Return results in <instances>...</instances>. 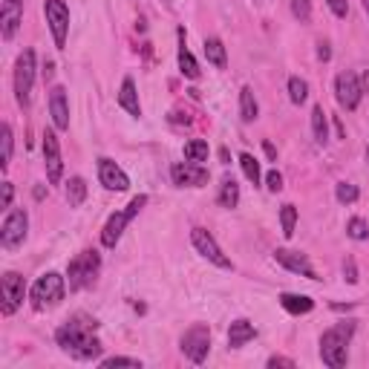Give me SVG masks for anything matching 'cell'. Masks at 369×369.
Instances as JSON below:
<instances>
[{
  "instance_id": "6da1fadb",
  "label": "cell",
  "mask_w": 369,
  "mask_h": 369,
  "mask_svg": "<svg viewBox=\"0 0 369 369\" xmlns=\"http://www.w3.org/2000/svg\"><path fill=\"white\" fill-rule=\"evenodd\" d=\"M96 329V320L93 323H79V320H69L64 323L58 332H55V340L64 352H69L72 358H79V360H93L101 355V340L93 335Z\"/></svg>"
},
{
  "instance_id": "7a4b0ae2",
  "label": "cell",
  "mask_w": 369,
  "mask_h": 369,
  "mask_svg": "<svg viewBox=\"0 0 369 369\" xmlns=\"http://www.w3.org/2000/svg\"><path fill=\"white\" fill-rule=\"evenodd\" d=\"M352 332H355V323H338L329 332H323V338H320V358H323L326 366H332V369L346 366V358H349L346 346L352 340Z\"/></svg>"
},
{
  "instance_id": "3957f363",
  "label": "cell",
  "mask_w": 369,
  "mask_h": 369,
  "mask_svg": "<svg viewBox=\"0 0 369 369\" xmlns=\"http://www.w3.org/2000/svg\"><path fill=\"white\" fill-rule=\"evenodd\" d=\"M64 291H66V280L58 271H49L44 277H38L35 285H32V306L38 312L52 309V306H58L64 300Z\"/></svg>"
},
{
  "instance_id": "277c9868",
  "label": "cell",
  "mask_w": 369,
  "mask_h": 369,
  "mask_svg": "<svg viewBox=\"0 0 369 369\" xmlns=\"http://www.w3.org/2000/svg\"><path fill=\"white\" fill-rule=\"evenodd\" d=\"M144 205H147V196L141 193V196H136V199L127 205V211H118V213H113V216L107 219V226H104V231H101V246H104V248H116V246H118L124 228L133 223V216H136Z\"/></svg>"
},
{
  "instance_id": "5b68a950",
  "label": "cell",
  "mask_w": 369,
  "mask_h": 369,
  "mask_svg": "<svg viewBox=\"0 0 369 369\" xmlns=\"http://www.w3.org/2000/svg\"><path fill=\"white\" fill-rule=\"evenodd\" d=\"M32 84H35V52L24 49L18 55V64H15V98L21 107H29Z\"/></svg>"
},
{
  "instance_id": "8992f818",
  "label": "cell",
  "mask_w": 369,
  "mask_h": 369,
  "mask_svg": "<svg viewBox=\"0 0 369 369\" xmlns=\"http://www.w3.org/2000/svg\"><path fill=\"white\" fill-rule=\"evenodd\" d=\"M98 268H101V257H98L96 251H81L76 260L69 263V271H66L69 288H84V285H90V283L96 280Z\"/></svg>"
},
{
  "instance_id": "52a82bcc",
  "label": "cell",
  "mask_w": 369,
  "mask_h": 369,
  "mask_svg": "<svg viewBox=\"0 0 369 369\" xmlns=\"http://www.w3.org/2000/svg\"><path fill=\"white\" fill-rule=\"evenodd\" d=\"M44 12H46V24L49 32L55 38V46L64 49L66 46V35H69V9L64 0H44Z\"/></svg>"
},
{
  "instance_id": "ba28073f",
  "label": "cell",
  "mask_w": 369,
  "mask_h": 369,
  "mask_svg": "<svg viewBox=\"0 0 369 369\" xmlns=\"http://www.w3.org/2000/svg\"><path fill=\"white\" fill-rule=\"evenodd\" d=\"M26 231H29V216H26L24 208H15L4 219V228H0V243H4V248H18L26 240Z\"/></svg>"
},
{
  "instance_id": "9c48e42d",
  "label": "cell",
  "mask_w": 369,
  "mask_h": 369,
  "mask_svg": "<svg viewBox=\"0 0 369 369\" xmlns=\"http://www.w3.org/2000/svg\"><path fill=\"white\" fill-rule=\"evenodd\" d=\"M208 349H211V329L196 323L191 326L185 335H182V352L193 360V363H202L208 358Z\"/></svg>"
},
{
  "instance_id": "30bf717a",
  "label": "cell",
  "mask_w": 369,
  "mask_h": 369,
  "mask_svg": "<svg viewBox=\"0 0 369 369\" xmlns=\"http://www.w3.org/2000/svg\"><path fill=\"white\" fill-rule=\"evenodd\" d=\"M191 240H193V248L208 260V263H213V266H219V268H231V260L226 257V251L219 248V243L213 240V234L211 231H205V228H193L191 231Z\"/></svg>"
},
{
  "instance_id": "8fae6325",
  "label": "cell",
  "mask_w": 369,
  "mask_h": 369,
  "mask_svg": "<svg viewBox=\"0 0 369 369\" xmlns=\"http://www.w3.org/2000/svg\"><path fill=\"white\" fill-rule=\"evenodd\" d=\"M24 291H26L24 277H21V274H15V271H6V274H4V280H0V294H4V303H0V312H4V315H15V312H18V306L24 303Z\"/></svg>"
},
{
  "instance_id": "7c38bea8",
  "label": "cell",
  "mask_w": 369,
  "mask_h": 369,
  "mask_svg": "<svg viewBox=\"0 0 369 369\" xmlns=\"http://www.w3.org/2000/svg\"><path fill=\"white\" fill-rule=\"evenodd\" d=\"M335 96H338V104L343 110H358L360 104V79L355 76V72H340V76L335 79Z\"/></svg>"
},
{
  "instance_id": "4fadbf2b",
  "label": "cell",
  "mask_w": 369,
  "mask_h": 369,
  "mask_svg": "<svg viewBox=\"0 0 369 369\" xmlns=\"http://www.w3.org/2000/svg\"><path fill=\"white\" fill-rule=\"evenodd\" d=\"M171 179L179 188H202V185H208L211 173L199 162H179V165L171 168Z\"/></svg>"
},
{
  "instance_id": "5bb4252c",
  "label": "cell",
  "mask_w": 369,
  "mask_h": 369,
  "mask_svg": "<svg viewBox=\"0 0 369 369\" xmlns=\"http://www.w3.org/2000/svg\"><path fill=\"white\" fill-rule=\"evenodd\" d=\"M44 165H46V179L52 185L61 182L64 176V159H61V144H58V136L52 130L44 133Z\"/></svg>"
},
{
  "instance_id": "9a60e30c",
  "label": "cell",
  "mask_w": 369,
  "mask_h": 369,
  "mask_svg": "<svg viewBox=\"0 0 369 369\" xmlns=\"http://www.w3.org/2000/svg\"><path fill=\"white\" fill-rule=\"evenodd\" d=\"M274 260H277L283 268H288V271H294V274H300V277L320 280V277L315 274V268H312L309 257H306V254H300V251H291V248H277V251H274Z\"/></svg>"
},
{
  "instance_id": "2e32d148",
  "label": "cell",
  "mask_w": 369,
  "mask_h": 369,
  "mask_svg": "<svg viewBox=\"0 0 369 369\" xmlns=\"http://www.w3.org/2000/svg\"><path fill=\"white\" fill-rule=\"evenodd\" d=\"M21 21H24V0H4V9H0V35H4V41L15 38Z\"/></svg>"
},
{
  "instance_id": "e0dca14e",
  "label": "cell",
  "mask_w": 369,
  "mask_h": 369,
  "mask_svg": "<svg viewBox=\"0 0 369 369\" xmlns=\"http://www.w3.org/2000/svg\"><path fill=\"white\" fill-rule=\"evenodd\" d=\"M98 179L107 191H127L130 188V179L127 173L113 162V159H98Z\"/></svg>"
},
{
  "instance_id": "ac0fdd59",
  "label": "cell",
  "mask_w": 369,
  "mask_h": 369,
  "mask_svg": "<svg viewBox=\"0 0 369 369\" xmlns=\"http://www.w3.org/2000/svg\"><path fill=\"white\" fill-rule=\"evenodd\" d=\"M49 113L58 130H69V107H66V90L64 87H52L49 93Z\"/></svg>"
},
{
  "instance_id": "d6986e66",
  "label": "cell",
  "mask_w": 369,
  "mask_h": 369,
  "mask_svg": "<svg viewBox=\"0 0 369 369\" xmlns=\"http://www.w3.org/2000/svg\"><path fill=\"white\" fill-rule=\"evenodd\" d=\"M254 338H257V329H254L251 320H234L231 329H228V346L231 349H240V346H246Z\"/></svg>"
},
{
  "instance_id": "ffe728a7",
  "label": "cell",
  "mask_w": 369,
  "mask_h": 369,
  "mask_svg": "<svg viewBox=\"0 0 369 369\" xmlns=\"http://www.w3.org/2000/svg\"><path fill=\"white\" fill-rule=\"evenodd\" d=\"M280 306L288 312V315H309L315 309V300L306 298V294H280Z\"/></svg>"
},
{
  "instance_id": "44dd1931",
  "label": "cell",
  "mask_w": 369,
  "mask_h": 369,
  "mask_svg": "<svg viewBox=\"0 0 369 369\" xmlns=\"http://www.w3.org/2000/svg\"><path fill=\"white\" fill-rule=\"evenodd\" d=\"M118 104L130 113V116H141V104H138V93H136V84H133V79H124L121 81V93H118Z\"/></svg>"
},
{
  "instance_id": "7402d4cb",
  "label": "cell",
  "mask_w": 369,
  "mask_h": 369,
  "mask_svg": "<svg viewBox=\"0 0 369 369\" xmlns=\"http://www.w3.org/2000/svg\"><path fill=\"white\" fill-rule=\"evenodd\" d=\"M179 38H182V46H179V69H182V76L185 79H199V64L196 58L191 55V49L185 46V29H179Z\"/></svg>"
},
{
  "instance_id": "603a6c76",
  "label": "cell",
  "mask_w": 369,
  "mask_h": 369,
  "mask_svg": "<svg viewBox=\"0 0 369 369\" xmlns=\"http://www.w3.org/2000/svg\"><path fill=\"white\" fill-rule=\"evenodd\" d=\"M205 58L216 66V69H226L228 55H226V44L219 38H205Z\"/></svg>"
},
{
  "instance_id": "cb8c5ba5",
  "label": "cell",
  "mask_w": 369,
  "mask_h": 369,
  "mask_svg": "<svg viewBox=\"0 0 369 369\" xmlns=\"http://www.w3.org/2000/svg\"><path fill=\"white\" fill-rule=\"evenodd\" d=\"M312 133H315V141L318 144H326V138H329V118H326L323 104H318L312 110Z\"/></svg>"
},
{
  "instance_id": "d4e9b609",
  "label": "cell",
  "mask_w": 369,
  "mask_h": 369,
  "mask_svg": "<svg viewBox=\"0 0 369 369\" xmlns=\"http://www.w3.org/2000/svg\"><path fill=\"white\" fill-rule=\"evenodd\" d=\"M219 205L223 208H237V202H240V185L231 179V176H226L223 179V185H219Z\"/></svg>"
},
{
  "instance_id": "484cf974",
  "label": "cell",
  "mask_w": 369,
  "mask_h": 369,
  "mask_svg": "<svg viewBox=\"0 0 369 369\" xmlns=\"http://www.w3.org/2000/svg\"><path fill=\"white\" fill-rule=\"evenodd\" d=\"M240 116H243V121H254L260 116V107H257V98H254L251 87L240 90Z\"/></svg>"
},
{
  "instance_id": "4316f807",
  "label": "cell",
  "mask_w": 369,
  "mask_h": 369,
  "mask_svg": "<svg viewBox=\"0 0 369 369\" xmlns=\"http://www.w3.org/2000/svg\"><path fill=\"white\" fill-rule=\"evenodd\" d=\"M84 199H87V182L81 176H72L66 182V202H69V208H79Z\"/></svg>"
},
{
  "instance_id": "83f0119b",
  "label": "cell",
  "mask_w": 369,
  "mask_h": 369,
  "mask_svg": "<svg viewBox=\"0 0 369 369\" xmlns=\"http://www.w3.org/2000/svg\"><path fill=\"white\" fill-rule=\"evenodd\" d=\"M0 147H4V153H0V168H9V162H12V147H15V136H12V127L9 124H4L0 127Z\"/></svg>"
},
{
  "instance_id": "f1b7e54d",
  "label": "cell",
  "mask_w": 369,
  "mask_h": 369,
  "mask_svg": "<svg viewBox=\"0 0 369 369\" xmlns=\"http://www.w3.org/2000/svg\"><path fill=\"white\" fill-rule=\"evenodd\" d=\"M208 153H211L208 141H202V138H193V141L185 144V159L188 162H199L202 165V162H208Z\"/></svg>"
},
{
  "instance_id": "f546056e",
  "label": "cell",
  "mask_w": 369,
  "mask_h": 369,
  "mask_svg": "<svg viewBox=\"0 0 369 369\" xmlns=\"http://www.w3.org/2000/svg\"><path fill=\"white\" fill-rule=\"evenodd\" d=\"M288 98H291V104H303L309 98V84L298 76L288 79Z\"/></svg>"
},
{
  "instance_id": "4dcf8cb0",
  "label": "cell",
  "mask_w": 369,
  "mask_h": 369,
  "mask_svg": "<svg viewBox=\"0 0 369 369\" xmlns=\"http://www.w3.org/2000/svg\"><path fill=\"white\" fill-rule=\"evenodd\" d=\"M280 223H283V237H294V226H298V208L283 205L280 208Z\"/></svg>"
},
{
  "instance_id": "1f68e13d",
  "label": "cell",
  "mask_w": 369,
  "mask_h": 369,
  "mask_svg": "<svg viewBox=\"0 0 369 369\" xmlns=\"http://www.w3.org/2000/svg\"><path fill=\"white\" fill-rule=\"evenodd\" d=\"M240 168H243V173H246L248 182L260 185V162L251 153H240Z\"/></svg>"
},
{
  "instance_id": "d6a6232c",
  "label": "cell",
  "mask_w": 369,
  "mask_h": 369,
  "mask_svg": "<svg viewBox=\"0 0 369 369\" xmlns=\"http://www.w3.org/2000/svg\"><path fill=\"white\" fill-rule=\"evenodd\" d=\"M335 196H338V202L340 205H352V202H358V188L352 185V182H338V188H335Z\"/></svg>"
},
{
  "instance_id": "836d02e7",
  "label": "cell",
  "mask_w": 369,
  "mask_h": 369,
  "mask_svg": "<svg viewBox=\"0 0 369 369\" xmlns=\"http://www.w3.org/2000/svg\"><path fill=\"white\" fill-rule=\"evenodd\" d=\"M291 15L300 24H309L312 21V0H291Z\"/></svg>"
},
{
  "instance_id": "e575fe53",
  "label": "cell",
  "mask_w": 369,
  "mask_h": 369,
  "mask_svg": "<svg viewBox=\"0 0 369 369\" xmlns=\"http://www.w3.org/2000/svg\"><path fill=\"white\" fill-rule=\"evenodd\" d=\"M346 234H349L352 240H366V237H369V226L363 223L360 216H352L349 223H346Z\"/></svg>"
},
{
  "instance_id": "d590c367",
  "label": "cell",
  "mask_w": 369,
  "mask_h": 369,
  "mask_svg": "<svg viewBox=\"0 0 369 369\" xmlns=\"http://www.w3.org/2000/svg\"><path fill=\"white\" fill-rule=\"evenodd\" d=\"M101 366L104 369H113V366H136V369H141V360L138 358H107V360H101Z\"/></svg>"
},
{
  "instance_id": "8d00e7d4",
  "label": "cell",
  "mask_w": 369,
  "mask_h": 369,
  "mask_svg": "<svg viewBox=\"0 0 369 369\" xmlns=\"http://www.w3.org/2000/svg\"><path fill=\"white\" fill-rule=\"evenodd\" d=\"M266 188L274 191V193L283 191V173H280V171H268V173H266Z\"/></svg>"
},
{
  "instance_id": "74e56055",
  "label": "cell",
  "mask_w": 369,
  "mask_h": 369,
  "mask_svg": "<svg viewBox=\"0 0 369 369\" xmlns=\"http://www.w3.org/2000/svg\"><path fill=\"white\" fill-rule=\"evenodd\" d=\"M329 9L338 15V18H346L349 15V0H326Z\"/></svg>"
},
{
  "instance_id": "f35d334b",
  "label": "cell",
  "mask_w": 369,
  "mask_h": 369,
  "mask_svg": "<svg viewBox=\"0 0 369 369\" xmlns=\"http://www.w3.org/2000/svg\"><path fill=\"white\" fill-rule=\"evenodd\" d=\"M12 196H15L12 182H4V193H0V208H9V205H12Z\"/></svg>"
},
{
  "instance_id": "ab89813d",
  "label": "cell",
  "mask_w": 369,
  "mask_h": 369,
  "mask_svg": "<svg viewBox=\"0 0 369 369\" xmlns=\"http://www.w3.org/2000/svg\"><path fill=\"white\" fill-rule=\"evenodd\" d=\"M268 366H271V369H277V366L294 369V360H291V358H280V355H274V358H268Z\"/></svg>"
},
{
  "instance_id": "60d3db41",
  "label": "cell",
  "mask_w": 369,
  "mask_h": 369,
  "mask_svg": "<svg viewBox=\"0 0 369 369\" xmlns=\"http://www.w3.org/2000/svg\"><path fill=\"white\" fill-rule=\"evenodd\" d=\"M343 274H346V280H349V283H358V268H355V260H346V263H343Z\"/></svg>"
},
{
  "instance_id": "b9f144b4",
  "label": "cell",
  "mask_w": 369,
  "mask_h": 369,
  "mask_svg": "<svg viewBox=\"0 0 369 369\" xmlns=\"http://www.w3.org/2000/svg\"><path fill=\"white\" fill-rule=\"evenodd\" d=\"M318 58H320V61H329V58H332V49H329V44H326V41H320V44H318Z\"/></svg>"
},
{
  "instance_id": "7bdbcfd3",
  "label": "cell",
  "mask_w": 369,
  "mask_h": 369,
  "mask_svg": "<svg viewBox=\"0 0 369 369\" xmlns=\"http://www.w3.org/2000/svg\"><path fill=\"white\" fill-rule=\"evenodd\" d=\"M263 151H266V156H268V159H277V151H274V144H271V141H266V144H263Z\"/></svg>"
},
{
  "instance_id": "ee69618b",
  "label": "cell",
  "mask_w": 369,
  "mask_h": 369,
  "mask_svg": "<svg viewBox=\"0 0 369 369\" xmlns=\"http://www.w3.org/2000/svg\"><path fill=\"white\" fill-rule=\"evenodd\" d=\"M360 90H363V93H369V69L363 72V79H360Z\"/></svg>"
},
{
  "instance_id": "f6af8a7d",
  "label": "cell",
  "mask_w": 369,
  "mask_h": 369,
  "mask_svg": "<svg viewBox=\"0 0 369 369\" xmlns=\"http://www.w3.org/2000/svg\"><path fill=\"white\" fill-rule=\"evenodd\" d=\"M363 9H366V15H369V0H363Z\"/></svg>"
},
{
  "instance_id": "bcb514c9",
  "label": "cell",
  "mask_w": 369,
  "mask_h": 369,
  "mask_svg": "<svg viewBox=\"0 0 369 369\" xmlns=\"http://www.w3.org/2000/svg\"><path fill=\"white\" fill-rule=\"evenodd\" d=\"M366 162H369V144H366Z\"/></svg>"
}]
</instances>
